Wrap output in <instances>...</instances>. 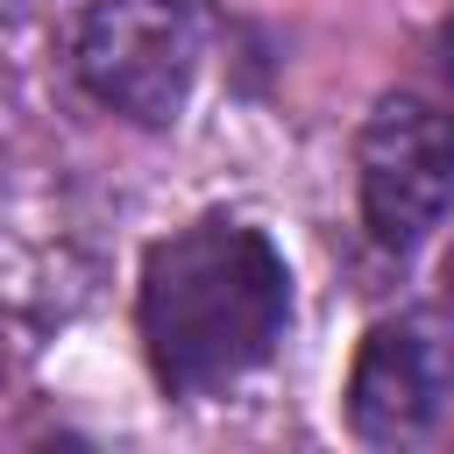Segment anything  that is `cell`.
Returning <instances> with one entry per match:
<instances>
[{"label":"cell","instance_id":"obj_1","mask_svg":"<svg viewBox=\"0 0 454 454\" xmlns=\"http://www.w3.org/2000/svg\"><path fill=\"white\" fill-rule=\"evenodd\" d=\"M291 319V270L248 220H192L149 248L142 340L170 397H213L270 348Z\"/></svg>","mask_w":454,"mask_h":454},{"label":"cell","instance_id":"obj_2","mask_svg":"<svg viewBox=\"0 0 454 454\" xmlns=\"http://www.w3.org/2000/svg\"><path fill=\"white\" fill-rule=\"evenodd\" d=\"M71 71L99 106L163 128L184 114L199 78L192 14L177 0H92L71 35Z\"/></svg>","mask_w":454,"mask_h":454},{"label":"cell","instance_id":"obj_3","mask_svg":"<svg viewBox=\"0 0 454 454\" xmlns=\"http://www.w3.org/2000/svg\"><path fill=\"white\" fill-rule=\"evenodd\" d=\"M355 170L376 248H419L454 206V114L419 92H383L362 121Z\"/></svg>","mask_w":454,"mask_h":454},{"label":"cell","instance_id":"obj_4","mask_svg":"<svg viewBox=\"0 0 454 454\" xmlns=\"http://www.w3.org/2000/svg\"><path fill=\"white\" fill-rule=\"evenodd\" d=\"M454 404V333L433 319H383L369 326L355 376H348V419L362 440L397 447L440 426Z\"/></svg>","mask_w":454,"mask_h":454},{"label":"cell","instance_id":"obj_5","mask_svg":"<svg viewBox=\"0 0 454 454\" xmlns=\"http://www.w3.org/2000/svg\"><path fill=\"white\" fill-rule=\"evenodd\" d=\"M43 0H0V21H21V14H35Z\"/></svg>","mask_w":454,"mask_h":454},{"label":"cell","instance_id":"obj_6","mask_svg":"<svg viewBox=\"0 0 454 454\" xmlns=\"http://www.w3.org/2000/svg\"><path fill=\"white\" fill-rule=\"evenodd\" d=\"M440 50H447V78H454V21H447V35H440Z\"/></svg>","mask_w":454,"mask_h":454},{"label":"cell","instance_id":"obj_7","mask_svg":"<svg viewBox=\"0 0 454 454\" xmlns=\"http://www.w3.org/2000/svg\"><path fill=\"white\" fill-rule=\"evenodd\" d=\"M447 298H454V248H447Z\"/></svg>","mask_w":454,"mask_h":454},{"label":"cell","instance_id":"obj_8","mask_svg":"<svg viewBox=\"0 0 454 454\" xmlns=\"http://www.w3.org/2000/svg\"><path fill=\"white\" fill-rule=\"evenodd\" d=\"M177 7H199V0H177Z\"/></svg>","mask_w":454,"mask_h":454}]
</instances>
